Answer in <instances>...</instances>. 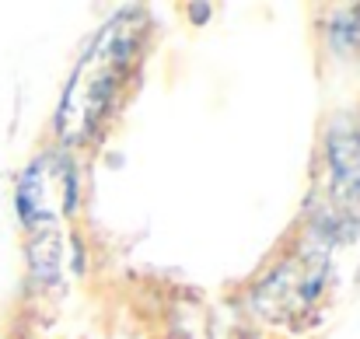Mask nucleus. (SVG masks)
I'll use <instances>...</instances> for the list:
<instances>
[{"label": "nucleus", "mask_w": 360, "mask_h": 339, "mask_svg": "<svg viewBox=\"0 0 360 339\" xmlns=\"http://www.w3.org/2000/svg\"><path fill=\"white\" fill-rule=\"evenodd\" d=\"M140 32H143L140 11H122L88 46V53L81 56V63L74 70V81L67 84L63 105L56 115V129L63 140H84L95 133L102 113L109 109L116 88L126 77V67L140 42Z\"/></svg>", "instance_id": "obj_1"}, {"label": "nucleus", "mask_w": 360, "mask_h": 339, "mask_svg": "<svg viewBox=\"0 0 360 339\" xmlns=\"http://www.w3.org/2000/svg\"><path fill=\"white\" fill-rule=\"evenodd\" d=\"M74 200H77V179L63 158L42 154L21 175L18 210H21V221L39 234V241L32 248V262L42 276L56 273V252H60L56 248V224L74 210Z\"/></svg>", "instance_id": "obj_2"}, {"label": "nucleus", "mask_w": 360, "mask_h": 339, "mask_svg": "<svg viewBox=\"0 0 360 339\" xmlns=\"http://www.w3.org/2000/svg\"><path fill=\"white\" fill-rule=\"evenodd\" d=\"M326 276H329V262L326 259H311L301 255L287 266H280L252 298V305L266 315V319H283V322H301L326 290Z\"/></svg>", "instance_id": "obj_3"}]
</instances>
